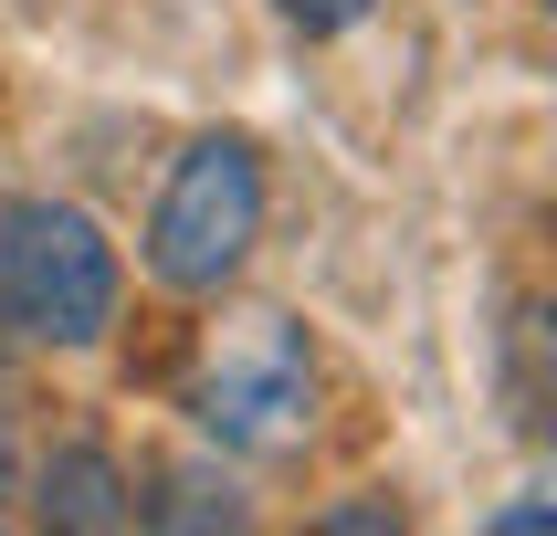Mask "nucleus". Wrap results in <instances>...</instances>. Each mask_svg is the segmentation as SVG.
Wrapping results in <instances>:
<instances>
[{"mask_svg": "<svg viewBox=\"0 0 557 536\" xmlns=\"http://www.w3.org/2000/svg\"><path fill=\"white\" fill-rule=\"evenodd\" d=\"M0 326L32 347H95L116 326V242L74 200L0 211Z\"/></svg>", "mask_w": 557, "mask_h": 536, "instance_id": "nucleus-1", "label": "nucleus"}, {"mask_svg": "<svg viewBox=\"0 0 557 536\" xmlns=\"http://www.w3.org/2000/svg\"><path fill=\"white\" fill-rule=\"evenodd\" d=\"M189 421L221 441V452H252L274 463L315 432V369L306 337L284 315H232L211 347H200V378H189Z\"/></svg>", "mask_w": 557, "mask_h": 536, "instance_id": "nucleus-2", "label": "nucleus"}, {"mask_svg": "<svg viewBox=\"0 0 557 536\" xmlns=\"http://www.w3.org/2000/svg\"><path fill=\"white\" fill-rule=\"evenodd\" d=\"M252 232H263V158L243 137H200L169 169V200L148 221V274L180 284V295H221L243 274Z\"/></svg>", "mask_w": 557, "mask_h": 536, "instance_id": "nucleus-3", "label": "nucleus"}, {"mask_svg": "<svg viewBox=\"0 0 557 536\" xmlns=\"http://www.w3.org/2000/svg\"><path fill=\"white\" fill-rule=\"evenodd\" d=\"M32 504H42V526H85V536L137 526V495H126V473H116L106 441H63L53 463L32 473Z\"/></svg>", "mask_w": 557, "mask_h": 536, "instance_id": "nucleus-4", "label": "nucleus"}, {"mask_svg": "<svg viewBox=\"0 0 557 536\" xmlns=\"http://www.w3.org/2000/svg\"><path fill=\"white\" fill-rule=\"evenodd\" d=\"M148 515H158V526H243V495L189 463V473H169V504H148Z\"/></svg>", "mask_w": 557, "mask_h": 536, "instance_id": "nucleus-5", "label": "nucleus"}, {"mask_svg": "<svg viewBox=\"0 0 557 536\" xmlns=\"http://www.w3.org/2000/svg\"><path fill=\"white\" fill-rule=\"evenodd\" d=\"M295 11V32H347V22H369V0H284Z\"/></svg>", "mask_w": 557, "mask_h": 536, "instance_id": "nucleus-6", "label": "nucleus"}]
</instances>
